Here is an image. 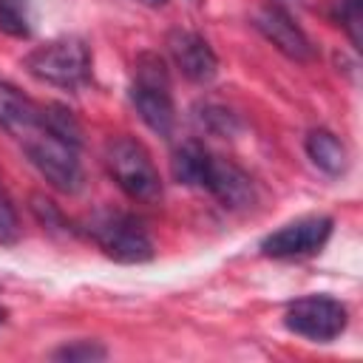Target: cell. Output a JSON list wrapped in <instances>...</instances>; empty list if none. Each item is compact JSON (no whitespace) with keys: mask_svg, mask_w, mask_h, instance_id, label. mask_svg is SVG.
<instances>
[{"mask_svg":"<svg viewBox=\"0 0 363 363\" xmlns=\"http://www.w3.org/2000/svg\"><path fill=\"white\" fill-rule=\"evenodd\" d=\"M133 68H136V79L130 88V102L136 113L153 133L170 136L176 125V108L170 96V74L164 60L153 51H145L136 57Z\"/></svg>","mask_w":363,"mask_h":363,"instance_id":"cell-1","label":"cell"},{"mask_svg":"<svg viewBox=\"0 0 363 363\" xmlns=\"http://www.w3.org/2000/svg\"><path fill=\"white\" fill-rule=\"evenodd\" d=\"M105 164L128 199L142 201V204H156L162 199L159 170L142 142H136L130 136L111 139L105 147Z\"/></svg>","mask_w":363,"mask_h":363,"instance_id":"cell-2","label":"cell"},{"mask_svg":"<svg viewBox=\"0 0 363 363\" xmlns=\"http://www.w3.org/2000/svg\"><path fill=\"white\" fill-rule=\"evenodd\" d=\"M26 68L31 77L60 88H77L91 74V51L79 37H60L26 57Z\"/></svg>","mask_w":363,"mask_h":363,"instance_id":"cell-3","label":"cell"},{"mask_svg":"<svg viewBox=\"0 0 363 363\" xmlns=\"http://www.w3.org/2000/svg\"><path fill=\"white\" fill-rule=\"evenodd\" d=\"M88 235L99 244V250L119 264H145L153 258V241L145 227L116 210H102L88 218Z\"/></svg>","mask_w":363,"mask_h":363,"instance_id":"cell-4","label":"cell"},{"mask_svg":"<svg viewBox=\"0 0 363 363\" xmlns=\"http://www.w3.org/2000/svg\"><path fill=\"white\" fill-rule=\"evenodd\" d=\"M23 147H26L31 164L40 170V176L51 187H57L62 193H77L82 187V164L77 159V147L45 133L43 128L28 133L23 139Z\"/></svg>","mask_w":363,"mask_h":363,"instance_id":"cell-5","label":"cell"},{"mask_svg":"<svg viewBox=\"0 0 363 363\" xmlns=\"http://www.w3.org/2000/svg\"><path fill=\"white\" fill-rule=\"evenodd\" d=\"M349 312L340 301L329 298V295H306L298 298L286 306L284 312V326L301 337L318 340V343H329L335 340L343 329H346Z\"/></svg>","mask_w":363,"mask_h":363,"instance_id":"cell-6","label":"cell"},{"mask_svg":"<svg viewBox=\"0 0 363 363\" xmlns=\"http://www.w3.org/2000/svg\"><path fill=\"white\" fill-rule=\"evenodd\" d=\"M329 235H332L329 216H306L269 233L261 241V252L269 258H301V255L318 252L329 241Z\"/></svg>","mask_w":363,"mask_h":363,"instance_id":"cell-7","label":"cell"},{"mask_svg":"<svg viewBox=\"0 0 363 363\" xmlns=\"http://www.w3.org/2000/svg\"><path fill=\"white\" fill-rule=\"evenodd\" d=\"M167 51L176 62V68L193 79V82H210L218 71V60L204 37L187 28H173L167 34Z\"/></svg>","mask_w":363,"mask_h":363,"instance_id":"cell-8","label":"cell"},{"mask_svg":"<svg viewBox=\"0 0 363 363\" xmlns=\"http://www.w3.org/2000/svg\"><path fill=\"white\" fill-rule=\"evenodd\" d=\"M255 28L281 51L286 54L289 60H298V62H306L315 57V48L309 43V37L301 31V26L289 17V11H281L275 6H267L255 14Z\"/></svg>","mask_w":363,"mask_h":363,"instance_id":"cell-9","label":"cell"},{"mask_svg":"<svg viewBox=\"0 0 363 363\" xmlns=\"http://www.w3.org/2000/svg\"><path fill=\"white\" fill-rule=\"evenodd\" d=\"M201 187L207 193H213L221 207H230V210H238V207H247L252 201V182L250 176L233 164L230 159H221V156H210V164H207V173H204V182Z\"/></svg>","mask_w":363,"mask_h":363,"instance_id":"cell-10","label":"cell"},{"mask_svg":"<svg viewBox=\"0 0 363 363\" xmlns=\"http://www.w3.org/2000/svg\"><path fill=\"white\" fill-rule=\"evenodd\" d=\"M0 128L17 139H26L40 128V105L9 82H0Z\"/></svg>","mask_w":363,"mask_h":363,"instance_id":"cell-11","label":"cell"},{"mask_svg":"<svg viewBox=\"0 0 363 363\" xmlns=\"http://www.w3.org/2000/svg\"><path fill=\"white\" fill-rule=\"evenodd\" d=\"M306 156L312 159V164L329 176H340L349 167V153L346 145L326 128H318L306 136Z\"/></svg>","mask_w":363,"mask_h":363,"instance_id":"cell-12","label":"cell"},{"mask_svg":"<svg viewBox=\"0 0 363 363\" xmlns=\"http://www.w3.org/2000/svg\"><path fill=\"white\" fill-rule=\"evenodd\" d=\"M210 150L196 142V139H187L182 142L176 150H173V159H170V170H173V179L179 184H187V187H201L204 182V173H207V164H210Z\"/></svg>","mask_w":363,"mask_h":363,"instance_id":"cell-13","label":"cell"},{"mask_svg":"<svg viewBox=\"0 0 363 363\" xmlns=\"http://www.w3.org/2000/svg\"><path fill=\"white\" fill-rule=\"evenodd\" d=\"M40 128L62 142H68L71 147L82 145V125L77 122V116L65 108V105H40Z\"/></svg>","mask_w":363,"mask_h":363,"instance_id":"cell-14","label":"cell"},{"mask_svg":"<svg viewBox=\"0 0 363 363\" xmlns=\"http://www.w3.org/2000/svg\"><path fill=\"white\" fill-rule=\"evenodd\" d=\"M0 31L9 37H28L31 0H0Z\"/></svg>","mask_w":363,"mask_h":363,"instance_id":"cell-15","label":"cell"},{"mask_svg":"<svg viewBox=\"0 0 363 363\" xmlns=\"http://www.w3.org/2000/svg\"><path fill=\"white\" fill-rule=\"evenodd\" d=\"M105 354H108V349L99 346L96 340H74V343L60 346L51 357L54 360H68V363H91V360H102Z\"/></svg>","mask_w":363,"mask_h":363,"instance_id":"cell-16","label":"cell"},{"mask_svg":"<svg viewBox=\"0 0 363 363\" xmlns=\"http://www.w3.org/2000/svg\"><path fill=\"white\" fill-rule=\"evenodd\" d=\"M199 122H201L207 130L221 133V136L233 133V128H235V116H233L227 108H218V105H204L201 113H199Z\"/></svg>","mask_w":363,"mask_h":363,"instance_id":"cell-17","label":"cell"},{"mask_svg":"<svg viewBox=\"0 0 363 363\" xmlns=\"http://www.w3.org/2000/svg\"><path fill=\"white\" fill-rule=\"evenodd\" d=\"M20 238V221L11 199L0 190V244H17Z\"/></svg>","mask_w":363,"mask_h":363,"instance_id":"cell-18","label":"cell"},{"mask_svg":"<svg viewBox=\"0 0 363 363\" xmlns=\"http://www.w3.org/2000/svg\"><path fill=\"white\" fill-rule=\"evenodd\" d=\"M340 20H343V28L349 31L352 43L360 45V23H363L360 0H343V6H340Z\"/></svg>","mask_w":363,"mask_h":363,"instance_id":"cell-19","label":"cell"},{"mask_svg":"<svg viewBox=\"0 0 363 363\" xmlns=\"http://www.w3.org/2000/svg\"><path fill=\"white\" fill-rule=\"evenodd\" d=\"M31 210H34V216L45 224V227H51V230H57V227H62L65 230V221H62V216H60V210L48 201V199H43V196H31Z\"/></svg>","mask_w":363,"mask_h":363,"instance_id":"cell-20","label":"cell"},{"mask_svg":"<svg viewBox=\"0 0 363 363\" xmlns=\"http://www.w3.org/2000/svg\"><path fill=\"white\" fill-rule=\"evenodd\" d=\"M272 6L281 9V11H292V9H301L303 0H272Z\"/></svg>","mask_w":363,"mask_h":363,"instance_id":"cell-21","label":"cell"},{"mask_svg":"<svg viewBox=\"0 0 363 363\" xmlns=\"http://www.w3.org/2000/svg\"><path fill=\"white\" fill-rule=\"evenodd\" d=\"M139 3H145V6H164V0H139Z\"/></svg>","mask_w":363,"mask_h":363,"instance_id":"cell-22","label":"cell"},{"mask_svg":"<svg viewBox=\"0 0 363 363\" xmlns=\"http://www.w3.org/2000/svg\"><path fill=\"white\" fill-rule=\"evenodd\" d=\"M3 320H6V309L0 306V323H3Z\"/></svg>","mask_w":363,"mask_h":363,"instance_id":"cell-23","label":"cell"}]
</instances>
